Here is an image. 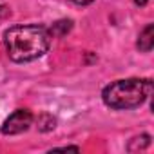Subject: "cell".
<instances>
[{
  "instance_id": "cell-1",
  "label": "cell",
  "mask_w": 154,
  "mask_h": 154,
  "mask_svg": "<svg viewBox=\"0 0 154 154\" xmlns=\"http://www.w3.org/2000/svg\"><path fill=\"white\" fill-rule=\"evenodd\" d=\"M51 40L53 35L49 27L38 24L13 26L4 33V45L8 56L17 63L33 62L44 56L51 47Z\"/></svg>"
},
{
  "instance_id": "cell-2",
  "label": "cell",
  "mask_w": 154,
  "mask_h": 154,
  "mask_svg": "<svg viewBox=\"0 0 154 154\" xmlns=\"http://www.w3.org/2000/svg\"><path fill=\"white\" fill-rule=\"evenodd\" d=\"M152 94L150 78H125L111 82L102 91V100L114 111H129L143 105Z\"/></svg>"
},
{
  "instance_id": "cell-3",
  "label": "cell",
  "mask_w": 154,
  "mask_h": 154,
  "mask_svg": "<svg viewBox=\"0 0 154 154\" xmlns=\"http://www.w3.org/2000/svg\"><path fill=\"white\" fill-rule=\"evenodd\" d=\"M33 120H35V116H33V112L29 109H17L13 114H9V118L4 122V125H2L0 131H2V134H6V136L22 134L31 127Z\"/></svg>"
},
{
  "instance_id": "cell-4",
  "label": "cell",
  "mask_w": 154,
  "mask_h": 154,
  "mask_svg": "<svg viewBox=\"0 0 154 154\" xmlns=\"http://www.w3.org/2000/svg\"><path fill=\"white\" fill-rule=\"evenodd\" d=\"M136 47L141 53H150L152 51V47H154V24H147L141 29V33L138 35Z\"/></svg>"
},
{
  "instance_id": "cell-5",
  "label": "cell",
  "mask_w": 154,
  "mask_h": 154,
  "mask_svg": "<svg viewBox=\"0 0 154 154\" xmlns=\"http://www.w3.org/2000/svg\"><path fill=\"white\" fill-rule=\"evenodd\" d=\"M36 127L40 132H49L56 127V118L49 112H42L38 118H36Z\"/></svg>"
},
{
  "instance_id": "cell-6",
  "label": "cell",
  "mask_w": 154,
  "mask_h": 154,
  "mask_svg": "<svg viewBox=\"0 0 154 154\" xmlns=\"http://www.w3.org/2000/svg\"><path fill=\"white\" fill-rule=\"evenodd\" d=\"M150 145V136L149 134H141V136H134L129 145H127V150L129 152H136V150H143Z\"/></svg>"
},
{
  "instance_id": "cell-7",
  "label": "cell",
  "mask_w": 154,
  "mask_h": 154,
  "mask_svg": "<svg viewBox=\"0 0 154 154\" xmlns=\"http://www.w3.org/2000/svg\"><path fill=\"white\" fill-rule=\"evenodd\" d=\"M71 29H72V20H58V22H54V24L49 27L53 38H54V36H65Z\"/></svg>"
},
{
  "instance_id": "cell-8",
  "label": "cell",
  "mask_w": 154,
  "mask_h": 154,
  "mask_svg": "<svg viewBox=\"0 0 154 154\" xmlns=\"http://www.w3.org/2000/svg\"><path fill=\"white\" fill-rule=\"evenodd\" d=\"M72 4H76V6H89V4H93L94 0H71Z\"/></svg>"
},
{
  "instance_id": "cell-9",
  "label": "cell",
  "mask_w": 154,
  "mask_h": 154,
  "mask_svg": "<svg viewBox=\"0 0 154 154\" xmlns=\"http://www.w3.org/2000/svg\"><path fill=\"white\" fill-rule=\"evenodd\" d=\"M54 150H74V152H78L80 147H58V149H54Z\"/></svg>"
},
{
  "instance_id": "cell-10",
  "label": "cell",
  "mask_w": 154,
  "mask_h": 154,
  "mask_svg": "<svg viewBox=\"0 0 154 154\" xmlns=\"http://www.w3.org/2000/svg\"><path fill=\"white\" fill-rule=\"evenodd\" d=\"M134 4H136L138 8H143V6H147V4H149V0H134Z\"/></svg>"
}]
</instances>
